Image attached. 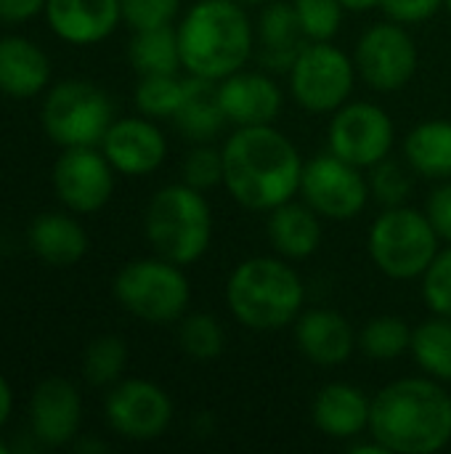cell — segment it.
Instances as JSON below:
<instances>
[{
	"label": "cell",
	"mask_w": 451,
	"mask_h": 454,
	"mask_svg": "<svg viewBox=\"0 0 451 454\" xmlns=\"http://www.w3.org/2000/svg\"><path fill=\"white\" fill-rule=\"evenodd\" d=\"M223 186L237 205L271 213L300 194L303 157L276 125L237 128L221 146Z\"/></svg>",
	"instance_id": "obj_1"
},
{
	"label": "cell",
	"mask_w": 451,
	"mask_h": 454,
	"mask_svg": "<svg viewBox=\"0 0 451 454\" xmlns=\"http://www.w3.org/2000/svg\"><path fill=\"white\" fill-rule=\"evenodd\" d=\"M388 454H436L451 444V394L441 380L399 378L372 396L369 431Z\"/></svg>",
	"instance_id": "obj_2"
},
{
	"label": "cell",
	"mask_w": 451,
	"mask_h": 454,
	"mask_svg": "<svg viewBox=\"0 0 451 454\" xmlns=\"http://www.w3.org/2000/svg\"><path fill=\"white\" fill-rule=\"evenodd\" d=\"M175 29L183 69L213 82L245 69L255 51V27L237 0H199Z\"/></svg>",
	"instance_id": "obj_3"
},
{
	"label": "cell",
	"mask_w": 451,
	"mask_h": 454,
	"mask_svg": "<svg viewBox=\"0 0 451 454\" xmlns=\"http://www.w3.org/2000/svg\"><path fill=\"white\" fill-rule=\"evenodd\" d=\"M306 285L290 261L279 255H255L234 266L226 282V306L231 317L253 333H276L292 327L303 314Z\"/></svg>",
	"instance_id": "obj_4"
},
{
	"label": "cell",
	"mask_w": 451,
	"mask_h": 454,
	"mask_svg": "<svg viewBox=\"0 0 451 454\" xmlns=\"http://www.w3.org/2000/svg\"><path fill=\"white\" fill-rule=\"evenodd\" d=\"M144 231L159 258L183 269L197 263L213 242V210L205 192L183 181L159 189L149 200Z\"/></svg>",
	"instance_id": "obj_5"
},
{
	"label": "cell",
	"mask_w": 451,
	"mask_h": 454,
	"mask_svg": "<svg viewBox=\"0 0 451 454\" xmlns=\"http://www.w3.org/2000/svg\"><path fill=\"white\" fill-rule=\"evenodd\" d=\"M439 242L428 215L409 205L383 207L367 237L372 263L396 282L420 279L439 255Z\"/></svg>",
	"instance_id": "obj_6"
},
{
	"label": "cell",
	"mask_w": 451,
	"mask_h": 454,
	"mask_svg": "<svg viewBox=\"0 0 451 454\" xmlns=\"http://www.w3.org/2000/svg\"><path fill=\"white\" fill-rule=\"evenodd\" d=\"M114 301L136 319L149 325L181 322L191 303V285L183 266L154 258H138L122 266L112 282Z\"/></svg>",
	"instance_id": "obj_7"
},
{
	"label": "cell",
	"mask_w": 451,
	"mask_h": 454,
	"mask_svg": "<svg viewBox=\"0 0 451 454\" xmlns=\"http://www.w3.org/2000/svg\"><path fill=\"white\" fill-rule=\"evenodd\" d=\"M40 120L45 136L61 149L101 146L114 122V106L104 88L88 80H64L45 93Z\"/></svg>",
	"instance_id": "obj_8"
},
{
	"label": "cell",
	"mask_w": 451,
	"mask_h": 454,
	"mask_svg": "<svg viewBox=\"0 0 451 454\" xmlns=\"http://www.w3.org/2000/svg\"><path fill=\"white\" fill-rule=\"evenodd\" d=\"M356 74L354 59L332 40L308 43L287 69L292 98L311 114H332L348 104Z\"/></svg>",
	"instance_id": "obj_9"
},
{
	"label": "cell",
	"mask_w": 451,
	"mask_h": 454,
	"mask_svg": "<svg viewBox=\"0 0 451 454\" xmlns=\"http://www.w3.org/2000/svg\"><path fill=\"white\" fill-rule=\"evenodd\" d=\"M417 43L407 24L380 21L372 24L356 43L354 64L359 77L380 93H396L407 88L417 72Z\"/></svg>",
	"instance_id": "obj_10"
},
{
	"label": "cell",
	"mask_w": 451,
	"mask_h": 454,
	"mask_svg": "<svg viewBox=\"0 0 451 454\" xmlns=\"http://www.w3.org/2000/svg\"><path fill=\"white\" fill-rule=\"evenodd\" d=\"M300 197L327 221H351L367 207L372 194L362 168L324 152L303 165Z\"/></svg>",
	"instance_id": "obj_11"
},
{
	"label": "cell",
	"mask_w": 451,
	"mask_h": 454,
	"mask_svg": "<svg viewBox=\"0 0 451 454\" xmlns=\"http://www.w3.org/2000/svg\"><path fill=\"white\" fill-rule=\"evenodd\" d=\"M327 141L332 154L362 170H369L380 160L391 157L396 125L380 104L348 101L338 112H332Z\"/></svg>",
	"instance_id": "obj_12"
},
{
	"label": "cell",
	"mask_w": 451,
	"mask_h": 454,
	"mask_svg": "<svg viewBox=\"0 0 451 454\" xmlns=\"http://www.w3.org/2000/svg\"><path fill=\"white\" fill-rule=\"evenodd\" d=\"M104 412L109 428L122 439L154 442L173 423V399L157 383L130 378L112 386Z\"/></svg>",
	"instance_id": "obj_13"
},
{
	"label": "cell",
	"mask_w": 451,
	"mask_h": 454,
	"mask_svg": "<svg viewBox=\"0 0 451 454\" xmlns=\"http://www.w3.org/2000/svg\"><path fill=\"white\" fill-rule=\"evenodd\" d=\"M114 173L101 146H69L53 165V189L72 213H96L112 200Z\"/></svg>",
	"instance_id": "obj_14"
},
{
	"label": "cell",
	"mask_w": 451,
	"mask_h": 454,
	"mask_svg": "<svg viewBox=\"0 0 451 454\" xmlns=\"http://www.w3.org/2000/svg\"><path fill=\"white\" fill-rule=\"evenodd\" d=\"M101 152L122 176H149L167 157V138L152 117H120L101 138Z\"/></svg>",
	"instance_id": "obj_15"
},
{
	"label": "cell",
	"mask_w": 451,
	"mask_h": 454,
	"mask_svg": "<svg viewBox=\"0 0 451 454\" xmlns=\"http://www.w3.org/2000/svg\"><path fill=\"white\" fill-rule=\"evenodd\" d=\"M82 396L66 378L43 380L29 399V426L40 444L66 447L80 434Z\"/></svg>",
	"instance_id": "obj_16"
},
{
	"label": "cell",
	"mask_w": 451,
	"mask_h": 454,
	"mask_svg": "<svg viewBox=\"0 0 451 454\" xmlns=\"http://www.w3.org/2000/svg\"><path fill=\"white\" fill-rule=\"evenodd\" d=\"M218 101L229 125L253 128L276 122L284 104V93L268 72L239 69L218 82Z\"/></svg>",
	"instance_id": "obj_17"
},
{
	"label": "cell",
	"mask_w": 451,
	"mask_h": 454,
	"mask_svg": "<svg viewBox=\"0 0 451 454\" xmlns=\"http://www.w3.org/2000/svg\"><path fill=\"white\" fill-rule=\"evenodd\" d=\"M295 346L298 351L319 367H340L356 351V333L351 322L332 309H308L295 325Z\"/></svg>",
	"instance_id": "obj_18"
},
{
	"label": "cell",
	"mask_w": 451,
	"mask_h": 454,
	"mask_svg": "<svg viewBox=\"0 0 451 454\" xmlns=\"http://www.w3.org/2000/svg\"><path fill=\"white\" fill-rule=\"evenodd\" d=\"M372 399L354 383H327L311 404V423L335 442H354L369 431Z\"/></svg>",
	"instance_id": "obj_19"
},
{
	"label": "cell",
	"mask_w": 451,
	"mask_h": 454,
	"mask_svg": "<svg viewBox=\"0 0 451 454\" xmlns=\"http://www.w3.org/2000/svg\"><path fill=\"white\" fill-rule=\"evenodd\" d=\"M45 21L72 45H96L122 21L120 0H45Z\"/></svg>",
	"instance_id": "obj_20"
},
{
	"label": "cell",
	"mask_w": 451,
	"mask_h": 454,
	"mask_svg": "<svg viewBox=\"0 0 451 454\" xmlns=\"http://www.w3.org/2000/svg\"><path fill=\"white\" fill-rule=\"evenodd\" d=\"M308 45V37L300 27V19L292 3L271 0L263 5L255 24V48L260 64L271 72H287L300 51Z\"/></svg>",
	"instance_id": "obj_21"
},
{
	"label": "cell",
	"mask_w": 451,
	"mask_h": 454,
	"mask_svg": "<svg viewBox=\"0 0 451 454\" xmlns=\"http://www.w3.org/2000/svg\"><path fill=\"white\" fill-rule=\"evenodd\" d=\"M266 234L279 258L306 261L322 247L324 239L322 215L311 205L290 200L268 213Z\"/></svg>",
	"instance_id": "obj_22"
},
{
	"label": "cell",
	"mask_w": 451,
	"mask_h": 454,
	"mask_svg": "<svg viewBox=\"0 0 451 454\" xmlns=\"http://www.w3.org/2000/svg\"><path fill=\"white\" fill-rule=\"evenodd\" d=\"M51 82V59L45 51L19 35L0 37V93L32 98Z\"/></svg>",
	"instance_id": "obj_23"
},
{
	"label": "cell",
	"mask_w": 451,
	"mask_h": 454,
	"mask_svg": "<svg viewBox=\"0 0 451 454\" xmlns=\"http://www.w3.org/2000/svg\"><path fill=\"white\" fill-rule=\"evenodd\" d=\"M27 242L32 253L53 269H69L88 253V231L66 213L37 215L27 229Z\"/></svg>",
	"instance_id": "obj_24"
},
{
	"label": "cell",
	"mask_w": 451,
	"mask_h": 454,
	"mask_svg": "<svg viewBox=\"0 0 451 454\" xmlns=\"http://www.w3.org/2000/svg\"><path fill=\"white\" fill-rule=\"evenodd\" d=\"M175 128L191 144H213L215 136L229 125L221 101H218V82L205 77H186V93L173 114Z\"/></svg>",
	"instance_id": "obj_25"
},
{
	"label": "cell",
	"mask_w": 451,
	"mask_h": 454,
	"mask_svg": "<svg viewBox=\"0 0 451 454\" xmlns=\"http://www.w3.org/2000/svg\"><path fill=\"white\" fill-rule=\"evenodd\" d=\"M404 157L412 173L451 178V120H425L407 133Z\"/></svg>",
	"instance_id": "obj_26"
},
{
	"label": "cell",
	"mask_w": 451,
	"mask_h": 454,
	"mask_svg": "<svg viewBox=\"0 0 451 454\" xmlns=\"http://www.w3.org/2000/svg\"><path fill=\"white\" fill-rule=\"evenodd\" d=\"M130 67L144 74H178L183 69L181 64V48H178V29L173 24L136 29L130 48H128Z\"/></svg>",
	"instance_id": "obj_27"
},
{
	"label": "cell",
	"mask_w": 451,
	"mask_h": 454,
	"mask_svg": "<svg viewBox=\"0 0 451 454\" xmlns=\"http://www.w3.org/2000/svg\"><path fill=\"white\" fill-rule=\"evenodd\" d=\"M417 367L441 383H451V319L433 314V319L420 322L412 327V346H409Z\"/></svg>",
	"instance_id": "obj_28"
},
{
	"label": "cell",
	"mask_w": 451,
	"mask_h": 454,
	"mask_svg": "<svg viewBox=\"0 0 451 454\" xmlns=\"http://www.w3.org/2000/svg\"><path fill=\"white\" fill-rule=\"evenodd\" d=\"M359 348L375 359V362H393L399 356H404L412 346V327L393 314H383L369 319L362 333L356 335Z\"/></svg>",
	"instance_id": "obj_29"
},
{
	"label": "cell",
	"mask_w": 451,
	"mask_h": 454,
	"mask_svg": "<svg viewBox=\"0 0 451 454\" xmlns=\"http://www.w3.org/2000/svg\"><path fill=\"white\" fill-rule=\"evenodd\" d=\"M128 367V346L117 335H101L82 354V378L93 388H112Z\"/></svg>",
	"instance_id": "obj_30"
},
{
	"label": "cell",
	"mask_w": 451,
	"mask_h": 454,
	"mask_svg": "<svg viewBox=\"0 0 451 454\" xmlns=\"http://www.w3.org/2000/svg\"><path fill=\"white\" fill-rule=\"evenodd\" d=\"M186 93V77L178 74H144L136 85V109L152 120H173Z\"/></svg>",
	"instance_id": "obj_31"
},
{
	"label": "cell",
	"mask_w": 451,
	"mask_h": 454,
	"mask_svg": "<svg viewBox=\"0 0 451 454\" xmlns=\"http://www.w3.org/2000/svg\"><path fill=\"white\" fill-rule=\"evenodd\" d=\"M178 346L197 362H213L226 348V333L210 314H183L178 325Z\"/></svg>",
	"instance_id": "obj_32"
},
{
	"label": "cell",
	"mask_w": 451,
	"mask_h": 454,
	"mask_svg": "<svg viewBox=\"0 0 451 454\" xmlns=\"http://www.w3.org/2000/svg\"><path fill=\"white\" fill-rule=\"evenodd\" d=\"M300 27L308 37V43L314 40H332L340 27H343V16L346 8L340 0H290Z\"/></svg>",
	"instance_id": "obj_33"
},
{
	"label": "cell",
	"mask_w": 451,
	"mask_h": 454,
	"mask_svg": "<svg viewBox=\"0 0 451 454\" xmlns=\"http://www.w3.org/2000/svg\"><path fill=\"white\" fill-rule=\"evenodd\" d=\"M369 194L383 205V207H396V205H407V197L412 194V178L404 170L401 162L385 157L377 165L369 168Z\"/></svg>",
	"instance_id": "obj_34"
},
{
	"label": "cell",
	"mask_w": 451,
	"mask_h": 454,
	"mask_svg": "<svg viewBox=\"0 0 451 454\" xmlns=\"http://www.w3.org/2000/svg\"><path fill=\"white\" fill-rule=\"evenodd\" d=\"M183 184L207 192L223 184V152L213 144H194L181 165Z\"/></svg>",
	"instance_id": "obj_35"
},
{
	"label": "cell",
	"mask_w": 451,
	"mask_h": 454,
	"mask_svg": "<svg viewBox=\"0 0 451 454\" xmlns=\"http://www.w3.org/2000/svg\"><path fill=\"white\" fill-rule=\"evenodd\" d=\"M420 290L425 306L433 314L451 319V245L447 250H439L433 263L425 269L420 277Z\"/></svg>",
	"instance_id": "obj_36"
},
{
	"label": "cell",
	"mask_w": 451,
	"mask_h": 454,
	"mask_svg": "<svg viewBox=\"0 0 451 454\" xmlns=\"http://www.w3.org/2000/svg\"><path fill=\"white\" fill-rule=\"evenodd\" d=\"M122 21H128L133 29H149L173 24L178 16L181 0H120Z\"/></svg>",
	"instance_id": "obj_37"
},
{
	"label": "cell",
	"mask_w": 451,
	"mask_h": 454,
	"mask_svg": "<svg viewBox=\"0 0 451 454\" xmlns=\"http://www.w3.org/2000/svg\"><path fill=\"white\" fill-rule=\"evenodd\" d=\"M380 8L391 21L420 24L433 19L444 8V0H380Z\"/></svg>",
	"instance_id": "obj_38"
},
{
	"label": "cell",
	"mask_w": 451,
	"mask_h": 454,
	"mask_svg": "<svg viewBox=\"0 0 451 454\" xmlns=\"http://www.w3.org/2000/svg\"><path fill=\"white\" fill-rule=\"evenodd\" d=\"M425 215H428L431 226L436 229L439 239L451 245V181L436 186L431 192L428 205H425Z\"/></svg>",
	"instance_id": "obj_39"
},
{
	"label": "cell",
	"mask_w": 451,
	"mask_h": 454,
	"mask_svg": "<svg viewBox=\"0 0 451 454\" xmlns=\"http://www.w3.org/2000/svg\"><path fill=\"white\" fill-rule=\"evenodd\" d=\"M45 11V0H0V21L21 24Z\"/></svg>",
	"instance_id": "obj_40"
},
{
	"label": "cell",
	"mask_w": 451,
	"mask_h": 454,
	"mask_svg": "<svg viewBox=\"0 0 451 454\" xmlns=\"http://www.w3.org/2000/svg\"><path fill=\"white\" fill-rule=\"evenodd\" d=\"M11 412H13V391H11L8 380L0 375V428L8 423Z\"/></svg>",
	"instance_id": "obj_41"
},
{
	"label": "cell",
	"mask_w": 451,
	"mask_h": 454,
	"mask_svg": "<svg viewBox=\"0 0 451 454\" xmlns=\"http://www.w3.org/2000/svg\"><path fill=\"white\" fill-rule=\"evenodd\" d=\"M346 11L351 13H364V11H372V8H380V0H340Z\"/></svg>",
	"instance_id": "obj_42"
},
{
	"label": "cell",
	"mask_w": 451,
	"mask_h": 454,
	"mask_svg": "<svg viewBox=\"0 0 451 454\" xmlns=\"http://www.w3.org/2000/svg\"><path fill=\"white\" fill-rule=\"evenodd\" d=\"M351 452L354 454H388V450H385L380 442H375V439L369 436V442H359V444H354V447H351Z\"/></svg>",
	"instance_id": "obj_43"
},
{
	"label": "cell",
	"mask_w": 451,
	"mask_h": 454,
	"mask_svg": "<svg viewBox=\"0 0 451 454\" xmlns=\"http://www.w3.org/2000/svg\"><path fill=\"white\" fill-rule=\"evenodd\" d=\"M74 450L77 452H101V450H106V444H101V442H77Z\"/></svg>",
	"instance_id": "obj_44"
},
{
	"label": "cell",
	"mask_w": 451,
	"mask_h": 454,
	"mask_svg": "<svg viewBox=\"0 0 451 454\" xmlns=\"http://www.w3.org/2000/svg\"><path fill=\"white\" fill-rule=\"evenodd\" d=\"M242 3H255V5H266V3H271V0H242Z\"/></svg>",
	"instance_id": "obj_45"
},
{
	"label": "cell",
	"mask_w": 451,
	"mask_h": 454,
	"mask_svg": "<svg viewBox=\"0 0 451 454\" xmlns=\"http://www.w3.org/2000/svg\"><path fill=\"white\" fill-rule=\"evenodd\" d=\"M0 454H8V444L3 439H0Z\"/></svg>",
	"instance_id": "obj_46"
},
{
	"label": "cell",
	"mask_w": 451,
	"mask_h": 454,
	"mask_svg": "<svg viewBox=\"0 0 451 454\" xmlns=\"http://www.w3.org/2000/svg\"><path fill=\"white\" fill-rule=\"evenodd\" d=\"M444 8H447V11L451 13V0H444Z\"/></svg>",
	"instance_id": "obj_47"
}]
</instances>
